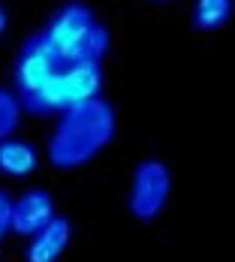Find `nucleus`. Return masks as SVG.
<instances>
[{
    "label": "nucleus",
    "instance_id": "f257e3e1",
    "mask_svg": "<svg viewBox=\"0 0 235 262\" xmlns=\"http://www.w3.org/2000/svg\"><path fill=\"white\" fill-rule=\"evenodd\" d=\"M115 130H118L115 108L103 97L84 100L60 112L52 139H49V148H46V157L54 169H67V172L78 169L97 157L103 148H109V142L115 139Z\"/></svg>",
    "mask_w": 235,
    "mask_h": 262
},
{
    "label": "nucleus",
    "instance_id": "f03ea898",
    "mask_svg": "<svg viewBox=\"0 0 235 262\" xmlns=\"http://www.w3.org/2000/svg\"><path fill=\"white\" fill-rule=\"evenodd\" d=\"M54 52L76 63H103L109 52V30L84 3H67L52 15L49 27L42 30Z\"/></svg>",
    "mask_w": 235,
    "mask_h": 262
},
{
    "label": "nucleus",
    "instance_id": "7ed1b4c3",
    "mask_svg": "<svg viewBox=\"0 0 235 262\" xmlns=\"http://www.w3.org/2000/svg\"><path fill=\"white\" fill-rule=\"evenodd\" d=\"M70 63L76 60H67L49 46V39L42 33H33L27 36L22 52L15 57V67H12V84H15V100L22 108H27L33 115V108L39 103V97L46 94V88L52 84Z\"/></svg>",
    "mask_w": 235,
    "mask_h": 262
},
{
    "label": "nucleus",
    "instance_id": "20e7f679",
    "mask_svg": "<svg viewBox=\"0 0 235 262\" xmlns=\"http://www.w3.org/2000/svg\"><path fill=\"white\" fill-rule=\"evenodd\" d=\"M103 88V70L100 63H70L57 79L46 88L33 115H60L73 105L100 97Z\"/></svg>",
    "mask_w": 235,
    "mask_h": 262
},
{
    "label": "nucleus",
    "instance_id": "39448f33",
    "mask_svg": "<svg viewBox=\"0 0 235 262\" xmlns=\"http://www.w3.org/2000/svg\"><path fill=\"white\" fill-rule=\"evenodd\" d=\"M172 193V175L166 169V163L160 160H142L133 172V184H130V214L136 220L148 223L154 220L160 211L166 208Z\"/></svg>",
    "mask_w": 235,
    "mask_h": 262
},
{
    "label": "nucleus",
    "instance_id": "423d86ee",
    "mask_svg": "<svg viewBox=\"0 0 235 262\" xmlns=\"http://www.w3.org/2000/svg\"><path fill=\"white\" fill-rule=\"evenodd\" d=\"M54 199L49 190L42 187H30L25 190L15 202H12V214H9V229L18 235H36L49 220H54Z\"/></svg>",
    "mask_w": 235,
    "mask_h": 262
},
{
    "label": "nucleus",
    "instance_id": "0eeeda50",
    "mask_svg": "<svg viewBox=\"0 0 235 262\" xmlns=\"http://www.w3.org/2000/svg\"><path fill=\"white\" fill-rule=\"evenodd\" d=\"M70 238H73V226L67 217H54L49 220L36 235H30L27 244V262H57L63 256V250L70 247Z\"/></svg>",
    "mask_w": 235,
    "mask_h": 262
},
{
    "label": "nucleus",
    "instance_id": "6e6552de",
    "mask_svg": "<svg viewBox=\"0 0 235 262\" xmlns=\"http://www.w3.org/2000/svg\"><path fill=\"white\" fill-rule=\"evenodd\" d=\"M39 166V154L33 145H27L22 139H0V175L6 178H25L30 172H36Z\"/></svg>",
    "mask_w": 235,
    "mask_h": 262
},
{
    "label": "nucleus",
    "instance_id": "1a4fd4ad",
    "mask_svg": "<svg viewBox=\"0 0 235 262\" xmlns=\"http://www.w3.org/2000/svg\"><path fill=\"white\" fill-rule=\"evenodd\" d=\"M229 18H232V0H196L193 3L196 30H220Z\"/></svg>",
    "mask_w": 235,
    "mask_h": 262
},
{
    "label": "nucleus",
    "instance_id": "9d476101",
    "mask_svg": "<svg viewBox=\"0 0 235 262\" xmlns=\"http://www.w3.org/2000/svg\"><path fill=\"white\" fill-rule=\"evenodd\" d=\"M18 124H22V105H18L12 91H6L0 84V139L12 136Z\"/></svg>",
    "mask_w": 235,
    "mask_h": 262
},
{
    "label": "nucleus",
    "instance_id": "9b49d317",
    "mask_svg": "<svg viewBox=\"0 0 235 262\" xmlns=\"http://www.w3.org/2000/svg\"><path fill=\"white\" fill-rule=\"evenodd\" d=\"M9 214H12V199L6 190H0V238L9 232Z\"/></svg>",
    "mask_w": 235,
    "mask_h": 262
},
{
    "label": "nucleus",
    "instance_id": "f8f14e48",
    "mask_svg": "<svg viewBox=\"0 0 235 262\" xmlns=\"http://www.w3.org/2000/svg\"><path fill=\"white\" fill-rule=\"evenodd\" d=\"M3 30H6V9L0 6V36H3Z\"/></svg>",
    "mask_w": 235,
    "mask_h": 262
},
{
    "label": "nucleus",
    "instance_id": "ddd939ff",
    "mask_svg": "<svg viewBox=\"0 0 235 262\" xmlns=\"http://www.w3.org/2000/svg\"><path fill=\"white\" fill-rule=\"evenodd\" d=\"M157 3H169V0H157Z\"/></svg>",
    "mask_w": 235,
    "mask_h": 262
}]
</instances>
